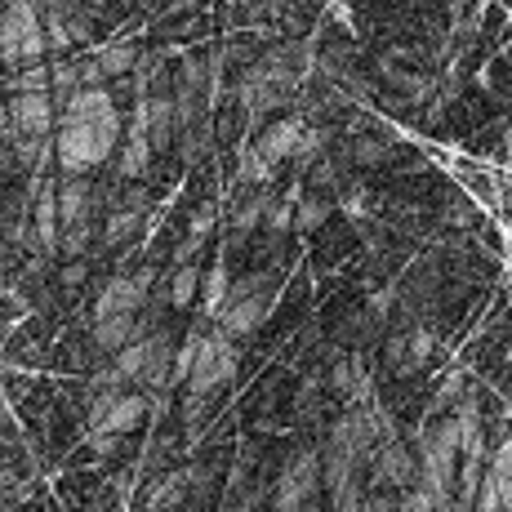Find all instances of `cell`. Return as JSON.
<instances>
[{
    "label": "cell",
    "instance_id": "34",
    "mask_svg": "<svg viewBox=\"0 0 512 512\" xmlns=\"http://www.w3.org/2000/svg\"><path fill=\"white\" fill-rule=\"evenodd\" d=\"M85 5H107V0H85Z\"/></svg>",
    "mask_w": 512,
    "mask_h": 512
},
{
    "label": "cell",
    "instance_id": "24",
    "mask_svg": "<svg viewBox=\"0 0 512 512\" xmlns=\"http://www.w3.org/2000/svg\"><path fill=\"white\" fill-rule=\"evenodd\" d=\"M201 339H205V334H187V339H183V348L174 352V374H170V383H187V379H192V366H196V352H201Z\"/></svg>",
    "mask_w": 512,
    "mask_h": 512
},
{
    "label": "cell",
    "instance_id": "23",
    "mask_svg": "<svg viewBox=\"0 0 512 512\" xmlns=\"http://www.w3.org/2000/svg\"><path fill=\"white\" fill-rule=\"evenodd\" d=\"M263 214H268V196H254V201H245L241 210H236V219H232V236H236V241H241L245 232L259 228Z\"/></svg>",
    "mask_w": 512,
    "mask_h": 512
},
{
    "label": "cell",
    "instance_id": "6",
    "mask_svg": "<svg viewBox=\"0 0 512 512\" xmlns=\"http://www.w3.org/2000/svg\"><path fill=\"white\" fill-rule=\"evenodd\" d=\"M268 294H263V281L254 277V281H241V285H232V294H228V303H223V312H219V334L223 339H250L254 330L268 321Z\"/></svg>",
    "mask_w": 512,
    "mask_h": 512
},
{
    "label": "cell",
    "instance_id": "10",
    "mask_svg": "<svg viewBox=\"0 0 512 512\" xmlns=\"http://www.w3.org/2000/svg\"><path fill=\"white\" fill-rule=\"evenodd\" d=\"M143 125L156 152H165L179 139V112H174V94H147L143 98Z\"/></svg>",
    "mask_w": 512,
    "mask_h": 512
},
{
    "label": "cell",
    "instance_id": "28",
    "mask_svg": "<svg viewBox=\"0 0 512 512\" xmlns=\"http://www.w3.org/2000/svg\"><path fill=\"white\" fill-rule=\"evenodd\" d=\"M268 170H272V165L259 156V147H254V152H245V156H241V165H236L241 183H268Z\"/></svg>",
    "mask_w": 512,
    "mask_h": 512
},
{
    "label": "cell",
    "instance_id": "27",
    "mask_svg": "<svg viewBox=\"0 0 512 512\" xmlns=\"http://www.w3.org/2000/svg\"><path fill=\"white\" fill-rule=\"evenodd\" d=\"M326 214H330L326 201H299V210H294V228L312 232V228H321V223H326Z\"/></svg>",
    "mask_w": 512,
    "mask_h": 512
},
{
    "label": "cell",
    "instance_id": "3",
    "mask_svg": "<svg viewBox=\"0 0 512 512\" xmlns=\"http://www.w3.org/2000/svg\"><path fill=\"white\" fill-rule=\"evenodd\" d=\"M232 374H236V348H232V339H223L219 330L205 334L201 352H196L192 379H187V415H201L205 397H214L223 383H232Z\"/></svg>",
    "mask_w": 512,
    "mask_h": 512
},
{
    "label": "cell",
    "instance_id": "33",
    "mask_svg": "<svg viewBox=\"0 0 512 512\" xmlns=\"http://www.w3.org/2000/svg\"><path fill=\"white\" fill-rule=\"evenodd\" d=\"M0 250H5V228H0Z\"/></svg>",
    "mask_w": 512,
    "mask_h": 512
},
{
    "label": "cell",
    "instance_id": "9",
    "mask_svg": "<svg viewBox=\"0 0 512 512\" xmlns=\"http://www.w3.org/2000/svg\"><path fill=\"white\" fill-rule=\"evenodd\" d=\"M374 481H379V486L410 490L419 481V455H410L406 441L388 437L379 450H374Z\"/></svg>",
    "mask_w": 512,
    "mask_h": 512
},
{
    "label": "cell",
    "instance_id": "8",
    "mask_svg": "<svg viewBox=\"0 0 512 512\" xmlns=\"http://www.w3.org/2000/svg\"><path fill=\"white\" fill-rule=\"evenodd\" d=\"M147 285H152V272H139V277H112L98 294V308L94 321L107 317H139L143 303H147Z\"/></svg>",
    "mask_w": 512,
    "mask_h": 512
},
{
    "label": "cell",
    "instance_id": "21",
    "mask_svg": "<svg viewBox=\"0 0 512 512\" xmlns=\"http://www.w3.org/2000/svg\"><path fill=\"white\" fill-rule=\"evenodd\" d=\"M330 388L343 392V397H348V392H366V379H361L357 361H348V357L334 361V366H330Z\"/></svg>",
    "mask_w": 512,
    "mask_h": 512
},
{
    "label": "cell",
    "instance_id": "13",
    "mask_svg": "<svg viewBox=\"0 0 512 512\" xmlns=\"http://www.w3.org/2000/svg\"><path fill=\"white\" fill-rule=\"evenodd\" d=\"M152 139H147V125H143V107L139 116H134L130 134L121 139V152H116V170L125 174V179H139V174H147V161H152Z\"/></svg>",
    "mask_w": 512,
    "mask_h": 512
},
{
    "label": "cell",
    "instance_id": "11",
    "mask_svg": "<svg viewBox=\"0 0 512 512\" xmlns=\"http://www.w3.org/2000/svg\"><path fill=\"white\" fill-rule=\"evenodd\" d=\"M303 121L299 116H281L277 125H268L263 130V139H259V156L268 165H277V161H285V156H299V143H303Z\"/></svg>",
    "mask_w": 512,
    "mask_h": 512
},
{
    "label": "cell",
    "instance_id": "4",
    "mask_svg": "<svg viewBox=\"0 0 512 512\" xmlns=\"http://www.w3.org/2000/svg\"><path fill=\"white\" fill-rule=\"evenodd\" d=\"M321 486H326L321 455L299 450V455H294L290 464L281 468V477H277V499H272V512H308Z\"/></svg>",
    "mask_w": 512,
    "mask_h": 512
},
{
    "label": "cell",
    "instance_id": "26",
    "mask_svg": "<svg viewBox=\"0 0 512 512\" xmlns=\"http://www.w3.org/2000/svg\"><path fill=\"white\" fill-rule=\"evenodd\" d=\"M397 508H401V512H441L437 495H432V490H423L419 481H415V486H410V490H401Z\"/></svg>",
    "mask_w": 512,
    "mask_h": 512
},
{
    "label": "cell",
    "instance_id": "15",
    "mask_svg": "<svg viewBox=\"0 0 512 512\" xmlns=\"http://www.w3.org/2000/svg\"><path fill=\"white\" fill-rule=\"evenodd\" d=\"M490 481H495L499 490V504H504V512H512V437L499 441V450L490 455Z\"/></svg>",
    "mask_w": 512,
    "mask_h": 512
},
{
    "label": "cell",
    "instance_id": "25",
    "mask_svg": "<svg viewBox=\"0 0 512 512\" xmlns=\"http://www.w3.org/2000/svg\"><path fill=\"white\" fill-rule=\"evenodd\" d=\"M90 241H94L90 223H85V228H72V232H63V245H58V254H63L67 263H81L85 250H90Z\"/></svg>",
    "mask_w": 512,
    "mask_h": 512
},
{
    "label": "cell",
    "instance_id": "1",
    "mask_svg": "<svg viewBox=\"0 0 512 512\" xmlns=\"http://www.w3.org/2000/svg\"><path fill=\"white\" fill-rule=\"evenodd\" d=\"M58 170L67 179H81L107 156L121 152V112H116L107 90H81L67 98L63 116H58Z\"/></svg>",
    "mask_w": 512,
    "mask_h": 512
},
{
    "label": "cell",
    "instance_id": "14",
    "mask_svg": "<svg viewBox=\"0 0 512 512\" xmlns=\"http://www.w3.org/2000/svg\"><path fill=\"white\" fill-rule=\"evenodd\" d=\"M134 326L139 317H107V321H94V348L103 352H125L134 343Z\"/></svg>",
    "mask_w": 512,
    "mask_h": 512
},
{
    "label": "cell",
    "instance_id": "16",
    "mask_svg": "<svg viewBox=\"0 0 512 512\" xmlns=\"http://www.w3.org/2000/svg\"><path fill=\"white\" fill-rule=\"evenodd\" d=\"M98 67H103L107 81H116V76L139 72L143 58H139V49L134 45H107V49H98Z\"/></svg>",
    "mask_w": 512,
    "mask_h": 512
},
{
    "label": "cell",
    "instance_id": "20",
    "mask_svg": "<svg viewBox=\"0 0 512 512\" xmlns=\"http://www.w3.org/2000/svg\"><path fill=\"white\" fill-rule=\"evenodd\" d=\"M228 294H232L228 268H223V263H214V272L205 277V312H210L214 321H219V312H223V303H228Z\"/></svg>",
    "mask_w": 512,
    "mask_h": 512
},
{
    "label": "cell",
    "instance_id": "17",
    "mask_svg": "<svg viewBox=\"0 0 512 512\" xmlns=\"http://www.w3.org/2000/svg\"><path fill=\"white\" fill-rule=\"evenodd\" d=\"M139 228H143L139 210H112L103 223V245H125L130 236H139Z\"/></svg>",
    "mask_w": 512,
    "mask_h": 512
},
{
    "label": "cell",
    "instance_id": "19",
    "mask_svg": "<svg viewBox=\"0 0 512 512\" xmlns=\"http://www.w3.org/2000/svg\"><path fill=\"white\" fill-rule=\"evenodd\" d=\"M201 277H205V272L196 268V263H187V268H174L170 272V303H174V308H187V303L196 299V290H201Z\"/></svg>",
    "mask_w": 512,
    "mask_h": 512
},
{
    "label": "cell",
    "instance_id": "18",
    "mask_svg": "<svg viewBox=\"0 0 512 512\" xmlns=\"http://www.w3.org/2000/svg\"><path fill=\"white\" fill-rule=\"evenodd\" d=\"M183 490H187V472H174V477L156 481V490L147 495V508L152 512H174L183 504Z\"/></svg>",
    "mask_w": 512,
    "mask_h": 512
},
{
    "label": "cell",
    "instance_id": "31",
    "mask_svg": "<svg viewBox=\"0 0 512 512\" xmlns=\"http://www.w3.org/2000/svg\"><path fill=\"white\" fill-rule=\"evenodd\" d=\"M18 170V156H14V143H0V179H9V174Z\"/></svg>",
    "mask_w": 512,
    "mask_h": 512
},
{
    "label": "cell",
    "instance_id": "22",
    "mask_svg": "<svg viewBox=\"0 0 512 512\" xmlns=\"http://www.w3.org/2000/svg\"><path fill=\"white\" fill-rule=\"evenodd\" d=\"M294 210H299V201H294V196H285V201H268V214H263V228H268L272 236L290 232V228H294Z\"/></svg>",
    "mask_w": 512,
    "mask_h": 512
},
{
    "label": "cell",
    "instance_id": "32",
    "mask_svg": "<svg viewBox=\"0 0 512 512\" xmlns=\"http://www.w3.org/2000/svg\"><path fill=\"white\" fill-rule=\"evenodd\" d=\"M5 330H9V321H5V312H0V343H5Z\"/></svg>",
    "mask_w": 512,
    "mask_h": 512
},
{
    "label": "cell",
    "instance_id": "29",
    "mask_svg": "<svg viewBox=\"0 0 512 512\" xmlns=\"http://www.w3.org/2000/svg\"><path fill=\"white\" fill-rule=\"evenodd\" d=\"M352 161H357V165L383 161V143L379 139H357V147H352Z\"/></svg>",
    "mask_w": 512,
    "mask_h": 512
},
{
    "label": "cell",
    "instance_id": "7",
    "mask_svg": "<svg viewBox=\"0 0 512 512\" xmlns=\"http://www.w3.org/2000/svg\"><path fill=\"white\" fill-rule=\"evenodd\" d=\"M5 112H9V121H14L18 139H54V125H58V116H63V107H58V98L49 90H36V94L14 90Z\"/></svg>",
    "mask_w": 512,
    "mask_h": 512
},
{
    "label": "cell",
    "instance_id": "12",
    "mask_svg": "<svg viewBox=\"0 0 512 512\" xmlns=\"http://www.w3.org/2000/svg\"><path fill=\"white\" fill-rule=\"evenodd\" d=\"M90 201H94V183L85 179V174L81 179L58 183V219H63V232L90 223Z\"/></svg>",
    "mask_w": 512,
    "mask_h": 512
},
{
    "label": "cell",
    "instance_id": "30",
    "mask_svg": "<svg viewBox=\"0 0 512 512\" xmlns=\"http://www.w3.org/2000/svg\"><path fill=\"white\" fill-rule=\"evenodd\" d=\"M85 277H90V268H85V259H81V263H67V268L58 272V285H67V290H76V285H85Z\"/></svg>",
    "mask_w": 512,
    "mask_h": 512
},
{
    "label": "cell",
    "instance_id": "35",
    "mask_svg": "<svg viewBox=\"0 0 512 512\" xmlns=\"http://www.w3.org/2000/svg\"><path fill=\"white\" fill-rule=\"evenodd\" d=\"M361 512H370V504H366V508H361Z\"/></svg>",
    "mask_w": 512,
    "mask_h": 512
},
{
    "label": "cell",
    "instance_id": "5",
    "mask_svg": "<svg viewBox=\"0 0 512 512\" xmlns=\"http://www.w3.org/2000/svg\"><path fill=\"white\" fill-rule=\"evenodd\" d=\"M147 415V397L143 392H121V388H103V397L90 406V432L94 441H116L125 432H134Z\"/></svg>",
    "mask_w": 512,
    "mask_h": 512
},
{
    "label": "cell",
    "instance_id": "2",
    "mask_svg": "<svg viewBox=\"0 0 512 512\" xmlns=\"http://www.w3.org/2000/svg\"><path fill=\"white\" fill-rule=\"evenodd\" d=\"M49 36L36 0H9L0 9V58L9 67H45Z\"/></svg>",
    "mask_w": 512,
    "mask_h": 512
}]
</instances>
